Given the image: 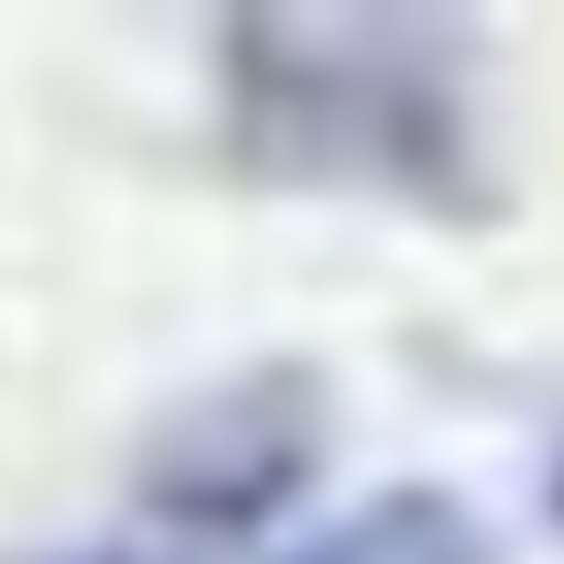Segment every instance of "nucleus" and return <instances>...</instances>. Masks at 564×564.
<instances>
[{
    "mask_svg": "<svg viewBox=\"0 0 564 564\" xmlns=\"http://www.w3.org/2000/svg\"><path fill=\"white\" fill-rule=\"evenodd\" d=\"M221 133L265 188H344L399 210H487V122L454 23L243 12L221 34Z\"/></svg>",
    "mask_w": 564,
    "mask_h": 564,
    "instance_id": "nucleus-1",
    "label": "nucleus"
},
{
    "mask_svg": "<svg viewBox=\"0 0 564 564\" xmlns=\"http://www.w3.org/2000/svg\"><path fill=\"white\" fill-rule=\"evenodd\" d=\"M322 421H333V399L300 366H243V377L177 399L133 454L144 531L188 553V542H243L265 520H289L300 487L322 476Z\"/></svg>",
    "mask_w": 564,
    "mask_h": 564,
    "instance_id": "nucleus-2",
    "label": "nucleus"
},
{
    "mask_svg": "<svg viewBox=\"0 0 564 564\" xmlns=\"http://www.w3.org/2000/svg\"><path fill=\"white\" fill-rule=\"evenodd\" d=\"M276 564H498V531H487L476 498L410 476V487H377V498L311 520Z\"/></svg>",
    "mask_w": 564,
    "mask_h": 564,
    "instance_id": "nucleus-3",
    "label": "nucleus"
},
{
    "mask_svg": "<svg viewBox=\"0 0 564 564\" xmlns=\"http://www.w3.org/2000/svg\"><path fill=\"white\" fill-rule=\"evenodd\" d=\"M23 564H188V553L155 542V531H89V542H45V553H23Z\"/></svg>",
    "mask_w": 564,
    "mask_h": 564,
    "instance_id": "nucleus-4",
    "label": "nucleus"
},
{
    "mask_svg": "<svg viewBox=\"0 0 564 564\" xmlns=\"http://www.w3.org/2000/svg\"><path fill=\"white\" fill-rule=\"evenodd\" d=\"M542 498H553V520H564V443H553V476H542Z\"/></svg>",
    "mask_w": 564,
    "mask_h": 564,
    "instance_id": "nucleus-5",
    "label": "nucleus"
}]
</instances>
